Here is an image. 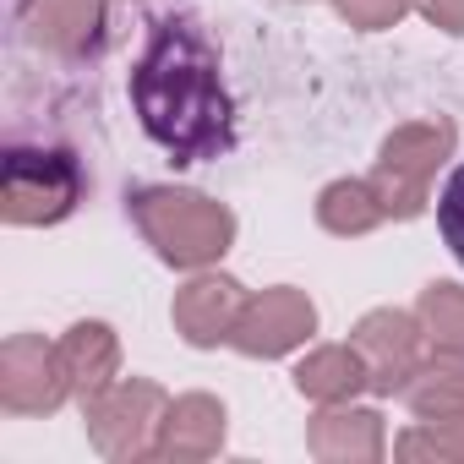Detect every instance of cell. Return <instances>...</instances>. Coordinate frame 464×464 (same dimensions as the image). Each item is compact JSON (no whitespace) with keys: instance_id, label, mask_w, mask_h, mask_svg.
Wrapping results in <instances>:
<instances>
[{"instance_id":"cell-1","label":"cell","mask_w":464,"mask_h":464,"mask_svg":"<svg viewBox=\"0 0 464 464\" xmlns=\"http://www.w3.org/2000/svg\"><path fill=\"white\" fill-rule=\"evenodd\" d=\"M131 104L142 131L175 164L218 159L236 142V110L218 77V50L191 17H159L148 28V44L131 66Z\"/></svg>"},{"instance_id":"cell-3","label":"cell","mask_w":464,"mask_h":464,"mask_svg":"<svg viewBox=\"0 0 464 464\" xmlns=\"http://www.w3.org/2000/svg\"><path fill=\"white\" fill-rule=\"evenodd\" d=\"M82 164L72 148H6L0 159V213L6 224H61L82 202Z\"/></svg>"},{"instance_id":"cell-4","label":"cell","mask_w":464,"mask_h":464,"mask_svg":"<svg viewBox=\"0 0 464 464\" xmlns=\"http://www.w3.org/2000/svg\"><path fill=\"white\" fill-rule=\"evenodd\" d=\"M453 153V126L448 121H410L382 142V159L372 169V186L388 208V218H410L431 197V175Z\"/></svg>"},{"instance_id":"cell-20","label":"cell","mask_w":464,"mask_h":464,"mask_svg":"<svg viewBox=\"0 0 464 464\" xmlns=\"http://www.w3.org/2000/svg\"><path fill=\"white\" fill-rule=\"evenodd\" d=\"M339 12H344L355 28H393V23L410 12V0H339Z\"/></svg>"},{"instance_id":"cell-8","label":"cell","mask_w":464,"mask_h":464,"mask_svg":"<svg viewBox=\"0 0 464 464\" xmlns=\"http://www.w3.org/2000/svg\"><path fill=\"white\" fill-rule=\"evenodd\" d=\"M312 328H317V306L301 290L279 285V290H263V295L246 301V312H241L236 334H229V344H236L241 355H263L268 361V355H290L295 344H306Z\"/></svg>"},{"instance_id":"cell-16","label":"cell","mask_w":464,"mask_h":464,"mask_svg":"<svg viewBox=\"0 0 464 464\" xmlns=\"http://www.w3.org/2000/svg\"><path fill=\"white\" fill-rule=\"evenodd\" d=\"M317 218H323V229H334V236H366V229H377L388 218V208H382L372 180H334L317 197Z\"/></svg>"},{"instance_id":"cell-18","label":"cell","mask_w":464,"mask_h":464,"mask_svg":"<svg viewBox=\"0 0 464 464\" xmlns=\"http://www.w3.org/2000/svg\"><path fill=\"white\" fill-rule=\"evenodd\" d=\"M399 459H464V415L426 420L399 437Z\"/></svg>"},{"instance_id":"cell-19","label":"cell","mask_w":464,"mask_h":464,"mask_svg":"<svg viewBox=\"0 0 464 464\" xmlns=\"http://www.w3.org/2000/svg\"><path fill=\"white\" fill-rule=\"evenodd\" d=\"M437 229H442V241H448V252L464 263V164L442 180V191H437Z\"/></svg>"},{"instance_id":"cell-5","label":"cell","mask_w":464,"mask_h":464,"mask_svg":"<svg viewBox=\"0 0 464 464\" xmlns=\"http://www.w3.org/2000/svg\"><path fill=\"white\" fill-rule=\"evenodd\" d=\"M82 410H88V437L104 459H142L159 442V420H164L169 399H164L159 382L126 377V382H110Z\"/></svg>"},{"instance_id":"cell-6","label":"cell","mask_w":464,"mask_h":464,"mask_svg":"<svg viewBox=\"0 0 464 464\" xmlns=\"http://www.w3.org/2000/svg\"><path fill=\"white\" fill-rule=\"evenodd\" d=\"M72 393L61 344H44L39 334H17L0 350V404L12 415H50Z\"/></svg>"},{"instance_id":"cell-10","label":"cell","mask_w":464,"mask_h":464,"mask_svg":"<svg viewBox=\"0 0 464 464\" xmlns=\"http://www.w3.org/2000/svg\"><path fill=\"white\" fill-rule=\"evenodd\" d=\"M224 448V404L208 399V393H186L164 410L159 420V442L153 453L159 459H208Z\"/></svg>"},{"instance_id":"cell-13","label":"cell","mask_w":464,"mask_h":464,"mask_svg":"<svg viewBox=\"0 0 464 464\" xmlns=\"http://www.w3.org/2000/svg\"><path fill=\"white\" fill-rule=\"evenodd\" d=\"M61 361H66V377H72V393L88 404L99 399L115 372H121V344H115V328L104 323H77L66 339H61Z\"/></svg>"},{"instance_id":"cell-15","label":"cell","mask_w":464,"mask_h":464,"mask_svg":"<svg viewBox=\"0 0 464 464\" xmlns=\"http://www.w3.org/2000/svg\"><path fill=\"white\" fill-rule=\"evenodd\" d=\"M404 404L420 420L464 415V350H437L431 361H420V372L404 382Z\"/></svg>"},{"instance_id":"cell-21","label":"cell","mask_w":464,"mask_h":464,"mask_svg":"<svg viewBox=\"0 0 464 464\" xmlns=\"http://www.w3.org/2000/svg\"><path fill=\"white\" fill-rule=\"evenodd\" d=\"M420 6H426V17H431L437 28L464 34V0H420Z\"/></svg>"},{"instance_id":"cell-9","label":"cell","mask_w":464,"mask_h":464,"mask_svg":"<svg viewBox=\"0 0 464 464\" xmlns=\"http://www.w3.org/2000/svg\"><path fill=\"white\" fill-rule=\"evenodd\" d=\"M241 312H246V295H241L236 279H224V274L191 279V285L175 295V328H180L186 344H202V350L236 334Z\"/></svg>"},{"instance_id":"cell-7","label":"cell","mask_w":464,"mask_h":464,"mask_svg":"<svg viewBox=\"0 0 464 464\" xmlns=\"http://www.w3.org/2000/svg\"><path fill=\"white\" fill-rule=\"evenodd\" d=\"M350 344L361 350L366 372H372V393H404V382L420 372V350H426V328L410 312H366L350 334Z\"/></svg>"},{"instance_id":"cell-11","label":"cell","mask_w":464,"mask_h":464,"mask_svg":"<svg viewBox=\"0 0 464 464\" xmlns=\"http://www.w3.org/2000/svg\"><path fill=\"white\" fill-rule=\"evenodd\" d=\"M306 442H312V453L328 459V464H344V459L372 464V459H382V415H377V410L328 404V410L312 420Z\"/></svg>"},{"instance_id":"cell-17","label":"cell","mask_w":464,"mask_h":464,"mask_svg":"<svg viewBox=\"0 0 464 464\" xmlns=\"http://www.w3.org/2000/svg\"><path fill=\"white\" fill-rule=\"evenodd\" d=\"M415 317L437 350H464V285H426Z\"/></svg>"},{"instance_id":"cell-2","label":"cell","mask_w":464,"mask_h":464,"mask_svg":"<svg viewBox=\"0 0 464 464\" xmlns=\"http://www.w3.org/2000/svg\"><path fill=\"white\" fill-rule=\"evenodd\" d=\"M126 202H131V218L142 229V241L175 268H202V263L224 257L229 241H236V218H229V208L202 197V191L137 186Z\"/></svg>"},{"instance_id":"cell-12","label":"cell","mask_w":464,"mask_h":464,"mask_svg":"<svg viewBox=\"0 0 464 464\" xmlns=\"http://www.w3.org/2000/svg\"><path fill=\"white\" fill-rule=\"evenodd\" d=\"M23 23L34 28V44L55 55H88L104 28V0H34Z\"/></svg>"},{"instance_id":"cell-14","label":"cell","mask_w":464,"mask_h":464,"mask_svg":"<svg viewBox=\"0 0 464 464\" xmlns=\"http://www.w3.org/2000/svg\"><path fill=\"white\" fill-rule=\"evenodd\" d=\"M295 388L317 404H350L361 388H372V372L355 344H323L295 366Z\"/></svg>"}]
</instances>
